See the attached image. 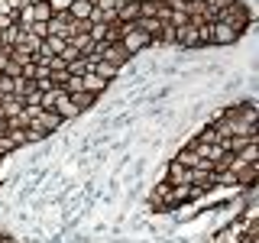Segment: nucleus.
I'll return each instance as SVG.
<instances>
[{
  "label": "nucleus",
  "mask_w": 259,
  "mask_h": 243,
  "mask_svg": "<svg viewBox=\"0 0 259 243\" xmlns=\"http://www.w3.org/2000/svg\"><path fill=\"white\" fill-rule=\"evenodd\" d=\"M214 23H224V26L237 29L240 36H243V32H246V26L253 23V10H249L246 4H240V0H230L227 7H221V10H217Z\"/></svg>",
  "instance_id": "nucleus-1"
},
{
  "label": "nucleus",
  "mask_w": 259,
  "mask_h": 243,
  "mask_svg": "<svg viewBox=\"0 0 259 243\" xmlns=\"http://www.w3.org/2000/svg\"><path fill=\"white\" fill-rule=\"evenodd\" d=\"M120 46H123L126 55L133 59V55H140L143 49L152 46V39L146 36L143 29H136V23H120Z\"/></svg>",
  "instance_id": "nucleus-2"
},
{
  "label": "nucleus",
  "mask_w": 259,
  "mask_h": 243,
  "mask_svg": "<svg viewBox=\"0 0 259 243\" xmlns=\"http://www.w3.org/2000/svg\"><path fill=\"white\" fill-rule=\"evenodd\" d=\"M91 55H97V59H104V62H110V65H117V68H126V62H133L120 43H94L91 46Z\"/></svg>",
  "instance_id": "nucleus-3"
},
{
  "label": "nucleus",
  "mask_w": 259,
  "mask_h": 243,
  "mask_svg": "<svg viewBox=\"0 0 259 243\" xmlns=\"http://www.w3.org/2000/svg\"><path fill=\"white\" fill-rule=\"evenodd\" d=\"M240 39L237 29L224 26V23H210V46H233Z\"/></svg>",
  "instance_id": "nucleus-4"
},
{
  "label": "nucleus",
  "mask_w": 259,
  "mask_h": 243,
  "mask_svg": "<svg viewBox=\"0 0 259 243\" xmlns=\"http://www.w3.org/2000/svg\"><path fill=\"white\" fill-rule=\"evenodd\" d=\"M55 113H59L62 120H78L81 117V110L75 107V104H71V97L65 94V91H59V97H55V107H52Z\"/></svg>",
  "instance_id": "nucleus-5"
},
{
  "label": "nucleus",
  "mask_w": 259,
  "mask_h": 243,
  "mask_svg": "<svg viewBox=\"0 0 259 243\" xmlns=\"http://www.w3.org/2000/svg\"><path fill=\"white\" fill-rule=\"evenodd\" d=\"M178 49H201V39H198V29L191 26V23H185V26H178V39H175Z\"/></svg>",
  "instance_id": "nucleus-6"
},
{
  "label": "nucleus",
  "mask_w": 259,
  "mask_h": 243,
  "mask_svg": "<svg viewBox=\"0 0 259 243\" xmlns=\"http://www.w3.org/2000/svg\"><path fill=\"white\" fill-rule=\"evenodd\" d=\"M68 23H71L68 13H52V16H49V23H46V26H49V36H62V39H65Z\"/></svg>",
  "instance_id": "nucleus-7"
},
{
  "label": "nucleus",
  "mask_w": 259,
  "mask_h": 243,
  "mask_svg": "<svg viewBox=\"0 0 259 243\" xmlns=\"http://www.w3.org/2000/svg\"><path fill=\"white\" fill-rule=\"evenodd\" d=\"M107 81H104V78H97V75H91V71H88V75H81V91H91L94 97H101L104 91H107Z\"/></svg>",
  "instance_id": "nucleus-8"
},
{
  "label": "nucleus",
  "mask_w": 259,
  "mask_h": 243,
  "mask_svg": "<svg viewBox=\"0 0 259 243\" xmlns=\"http://www.w3.org/2000/svg\"><path fill=\"white\" fill-rule=\"evenodd\" d=\"M62 49H65V39L62 36H46L42 46H39V55H42V59H55Z\"/></svg>",
  "instance_id": "nucleus-9"
},
{
  "label": "nucleus",
  "mask_w": 259,
  "mask_h": 243,
  "mask_svg": "<svg viewBox=\"0 0 259 243\" xmlns=\"http://www.w3.org/2000/svg\"><path fill=\"white\" fill-rule=\"evenodd\" d=\"M91 13H94V0H71L68 7L71 20H91Z\"/></svg>",
  "instance_id": "nucleus-10"
},
{
  "label": "nucleus",
  "mask_w": 259,
  "mask_h": 243,
  "mask_svg": "<svg viewBox=\"0 0 259 243\" xmlns=\"http://www.w3.org/2000/svg\"><path fill=\"white\" fill-rule=\"evenodd\" d=\"M133 23H136V29H143L146 36L152 39V43L159 39V32H162V23L156 20V16H140V20H133Z\"/></svg>",
  "instance_id": "nucleus-11"
},
{
  "label": "nucleus",
  "mask_w": 259,
  "mask_h": 243,
  "mask_svg": "<svg viewBox=\"0 0 259 243\" xmlns=\"http://www.w3.org/2000/svg\"><path fill=\"white\" fill-rule=\"evenodd\" d=\"M0 110H4V117H20L23 113V97H16V94L0 97Z\"/></svg>",
  "instance_id": "nucleus-12"
},
{
  "label": "nucleus",
  "mask_w": 259,
  "mask_h": 243,
  "mask_svg": "<svg viewBox=\"0 0 259 243\" xmlns=\"http://www.w3.org/2000/svg\"><path fill=\"white\" fill-rule=\"evenodd\" d=\"M68 97H71V104H75L81 113H88V110H91L94 104H97V97H94L91 91H75V94H68Z\"/></svg>",
  "instance_id": "nucleus-13"
},
{
  "label": "nucleus",
  "mask_w": 259,
  "mask_h": 243,
  "mask_svg": "<svg viewBox=\"0 0 259 243\" xmlns=\"http://www.w3.org/2000/svg\"><path fill=\"white\" fill-rule=\"evenodd\" d=\"M237 156H240L243 162H249V166H253V162H259V143H256V140H249V143L237 152Z\"/></svg>",
  "instance_id": "nucleus-14"
},
{
  "label": "nucleus",
  "mask_w": 259,
  "mask_h": 243,
  "mask_svg": "<svg viewBox=\"0 0 259 243\" xmlns=\"http://www.w3.org/2000/svg\"><path fill=\"white\" fill-rule=\"evenodd\" d=\"M7 140L13 143V149H23V146H29L26 130H7Z\"/></svg>",
  "instance_id": "nucleus-15"
},
{
  "label": "nucleus",
  "mask_w": 259,
  "mask_h": 243,
  "mask_svg": "<svg viewBox=\"0 0 259 243\" xmlns=\"http://www.w3.org/2000/svg\"><path fill=\"white\" fill-rule=\"evenodd\" d=\"M4 75H10V78H23V65H20V62H13V59H7V62H4Z\"/></svg>",
  "instance_id": "nucleus-16"
},
{
  "label": "nucleus",
  "mask_w": 259,
  "mask_h": 243,
  "mask_svg": "<svg viewBox=\"0 0 259 243\" xmlns=\"http://www.w3.org/2000/svg\"><path fill=\"white\" fill-rule=\"evenodd\" d=\"M198 143H221V136H217L214 127H204V130L198 133Z\"/></svg>",
  "instance_id": "nucleus-17"
},
{
  "label": "nucleus",
  "mask_w": 259,
  "mask_h": 243,
  "mask_svg": "<svg viewBox=\"0 0 259 243\" xmlns=\"http://www.w3.org/2000/svg\"><path fill=\"white\" fill-rule=\"evenodd\" d=\"M78 55H81V52H78V49H75V46H68V43H65V49H62V52H59V59H62L65 65H68V62H75V59H78Z\"/></svg>",
  "instance_id": "nucleus-18"
},
{
  "label": "nucleus",
  "mask_w": 259,
  "mask_h": 243,
  "mask_svg": "<svg viewBox=\"0 0 259 243\" xmlns=\"http://www.w3.org/2000/svg\"><path fill=\"white\" fill-rule=\"evenodd\" d=\"M46 4H49V10H52V13H68L71 0H46Z\"/></svg>",
  "instance_id": "nucleus-19"
},
{
  "label": "nucleus",
  "mask_w": 259,
  "mask_h": 243,
  "mask_svg": "<svg viewBox=\"0 0 259 243\" xmlns=\"http://www.w3.org/2000/svg\"><path fill=\"white\" fill-rule=\"evenodd\" d=\"M32 13H36V23H49V16H52V10H49V4H39V7H32Z\"/></svg>",
  "instance_id": "nucleus-20"
},
{
  "label": "nucleus",
  "mask_w": 259,
  "mask_h": 243,
  "mask_svg": "<svg viewBox=\"0 0 259 243\" xmlns=\"http://www.w3.org/2000/svg\"><path fill=\"white\" fill-rule=\"evenodd\" d=\"M26 32H29V36H36V39H46L49 36V26H46V23H32Z\"/></svg>",
  "instance_id": "nucleus-21"
},
{
  "label": "nucleus",
  "mask_w": 259,
  "mask_h": 243,
  "mask_svg": "<svg viewBox=\"0 0 259 243\" xmlns=\"http://www.w3.org/2000/svg\"><path fill=\"white\" fill-rule=\"evenodd\" d=\"M0 13H10V4H7V0H0ZM16 13V10H13Z\"/></svg>",
  "instance_id": "nucleus-22"
},
{
  "label": "nucleus",
  "mask_w": 259,
  "mask_h": 243,
  "mask_svg": "<svg viewBox=\"0 0 259 243\" xmlns=\"http://www.w3.org/2000/svg\"><path fill=\"white\" fill-rule=\"evenodd\" d=\"M7 136V120H0V140Z\"/></svg>",
  "instance_id": "nucleus-23"
},
{
  "label": "nucleus",
  "mask_w": 259,
  "mask_h": 243,
  "mask_svg": "<svg viewBox=\"0 0 259 243\" xmlns=\"http://www.w3.org/2000/svg\"><path fill=\"white\" fill-rule=\"evenodd\" d=\"M26 4H29V7H39V4H46V0H26Z\"/></svg>",
  "instance_id": "nucleus-24"
}]
</instances>
